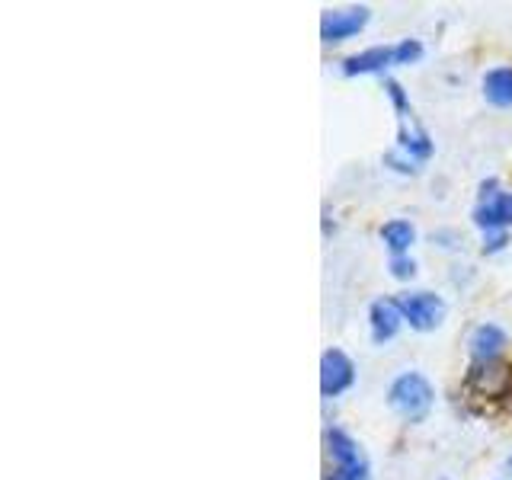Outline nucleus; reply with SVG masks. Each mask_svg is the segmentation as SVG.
<instances>
[{"label":"nucleus","mask_w":512,"mask_h":480,"mask_svg":"<svg viewBox=\"0 0 512 480\" xmlns=\"http://www.w3.org/2000/svg\"><path fill=\"white\" fill-rule=\"evenodd\" d=\"M464 394H468L471 404H506L512 397V362L503 359H487V362H474L464 375Z\"/></svg>","instance_id":"nucleus-1"},{"label":"nucleus","mask_w":512,"mask_h":480,"mask_svg":"<svg viewBox=\"0 0 512 480\" xmlns=\"http://www.w3.org/2000/svg\"><path fill=\"white\" fill-rule=\"evenodd\" d=\"M416 58H423V45L416 39H404L397 45H375L365 48V52L352 55L343 61V74L356 77V74H375L384 68H394V64H410Z\"/></svg>","instance_id":"nucleus-2"},{"label":"nucleus","mask_w":512,"mask_h":480,"mask_svg":"<svg viewBox=\"0 0 512 480\" xmlns=\"http://www.w3.org/2000/svg\"><path fill=\"white\" fill-rule=\"evenodd\" d=\"M506 196L509 192H500V183L490 180L480 189V202L474 208V221L477 228L484 231V250H500L506 244Z\"/></svg>","instance_id":"nucleus-3"},{"label":"nucleus","mask_w":512,"mask_h":480,"mask_svg":"<svg viewBox=\"0 0 512 480\" xmlns=\"http://www.w3.org/2000/svg\"><path fill=\"white\" fill-rule=\"evenodd\" d=\"M432 384L420 375V372H407V375H400L394 384H391V391H388V400H391V407L404 416V420L410 423H423L429 410H432Z\"/></svg>","instance_id":"nucleus-4"},{"label":"nucleus","mask_w":512,"mask_h":480,"mask_svg":"<svg viewBox=\"0 0 512 480\" xmlns=\"http://www.w3.org/2000/svg\"><path fill=\"white\" fill-rule=\"evenodd\" d=\"M324 445L333 458V471L324 480H368V458L343 429H327Z\"/></svg>","instance_id":"nucleus-5"},{"label":"nucleus","mask_w":512,"mask_h":480,"mask_svg":"<svg viewBox=\"0 0 512 480\" xmlns=\"http://www.w3.org/2000/svg\"><path fill=\"white\" fill-rule=\"evenodd\" d=\"M394 301H397L400 314H404V320L413 330H436L445 317V301L432 292H407Z\"/></svg>","instance_id":"nucleus-6"},{"label":"nucleus","mask_w":512,"mask_h":480,"mask_svg":"<svg viewBox=\"0 0 512 480\" xmlns=\"http://www.w3.org/2000/svg\"><path fill=\"white\" fill-rule=\"evenodd\" d=\"M352 381H356V365L340 349H327L324 356H320V394L324 397H336L352 388Z\"/></svg>","instance_id":"nucleus-7"},{"label":"nucleus","mask_w":512,"mask_h":480,"mask_svg":"<svg viewBox=\"0 0 512 480\" xmlns=\"http://www.w3.org/2000/svg\"><path fill=\"white\" fill-rule=\"evenodd\" d=\"M368 23V7H349V10H327L320 20V39L324 42H343Z\"/></svg>","instance_id":"nucleus-8"},{"label":"nucleus","mask_w":512,"mask_h":480,"mask_svg":"<svg viewBox=\"0 0 512 480\" xmlns=\"http://www.w3.org/2000/svg\"><path fill=\"white\" fill-rule=\"evenodd\" d=\"M368 320H372L375 343H388V340H394V336H397L400 324H404V314H400L397 301L381 298V301L372 304V308H368Z\"/></svg>","instance_id":"nucleus-9"},{"label":"nucleus","mask_w":512,"mask_h":480,"mask_svg":"<svg viewBox=\"0 0 512 480\" xmlns=\"http://www.w3.org/2000/svg\"><path fill=\"white\" fill-rule=\"evenodd\" d=\"M506 343H509L506 330H503V327H496V324H480V327L471 333V340H468L474 362L500 359V352H503Z\"/></svg>","instance_id":"nucleus-10"},{"label":"nucleus","mask_w":512,"mask_h":480,"mask_svg":"<svg viewBox=\"0 0 512 480\" xmlns=\"http://www.w3.org/2000/svg\"><path fill=\"white\" fill-rule=\"evenodd\" d=\"M484 96L493 106H512V68H496L484 77Z\"/></svg>","instance_id":"nucleus-11"},{"label":"nucleus","mask_w":512,"mask_h":480,"mask_svg":"<svg viewBox=\"0 0 512 480\" xmlns=\"http://www.w3.org/2000/svg\"><path fill=\"white\" fill-rule=\"evenodd\" d=\"M381 240L391 247L394 256H400V253H407V250L413 247L416 231H413V224H410V221H388V224L381 228Z\"/></svg>","instance_id":"nucleus-12"},{"label":"nucleus","mask_w":512,"mask_h":480,"mask_svg":"<svg viewBox=\"0 0 512 480\" xmlns=\"http://www.w3.org/2000/svg\"><path fill=\"white\" fill-rule=\"evenodd\" d=\"M384 90H388V96L394 100V109L400 112V116H407V112H410V103H407V96H404V87H400L397 80H384Z\"/></svg>","instance_id":"nucleus-13"},{"label":"nucleus","mask_w":512,"mask_h":480,"mask_svg":"<svg viewBox=\"0 0 512 480\" xmlns=\"http://www.w3.org/2000/svg\"><path fill=\"white\" fill-rule=\"evenodd\" d=\"M391 272L397 279H410L413 272H416V263L410 260L407 253H400V256H391Z\"/></svg>","instance_id":"nucleus-14"},{"label":"nucleus","mask_w":512,"mask_h":480,"mask_svg":"<svg viewBox=\"0 0 512 480\" xmlns=\"http://www.w3.org/2000/svg\"><path fill=\"white\" fill-rule=\"evenodd\" d=\"M506 218H509V224H512V196H506Z\"/></svg>","instance_id":"nucleus-15"},{"label":"nucleus","mask_w":512,"mask_h":480,"mask_svg":"<svg viewBox=\"0 0 512 480\" xmlns=\"http://www.w3.org/2000/svg\"><path fill=\"white\" fill-rule=\"evenodd\" d=\"M506 471H509V474H512V455H509V458H506Z\"/></svg>","instance_id":"nucleus-16"}]
</instances>
